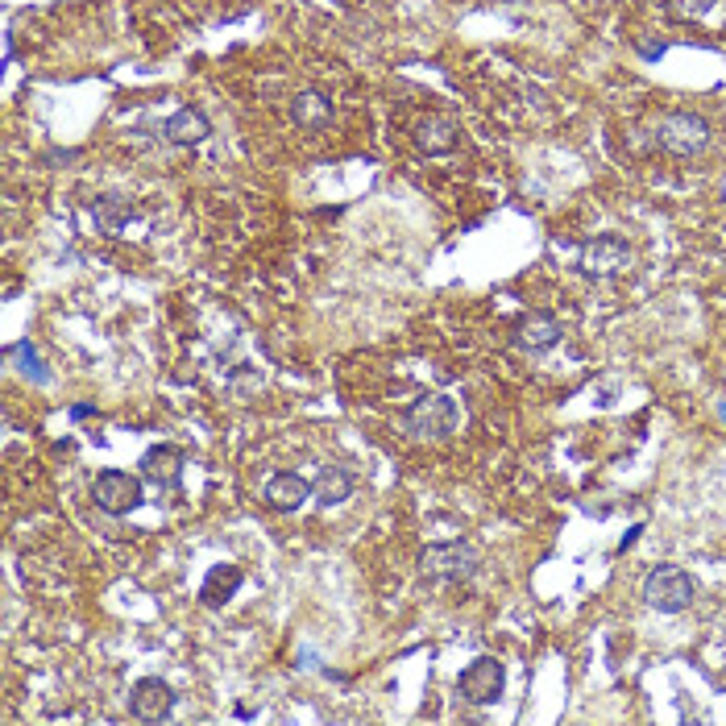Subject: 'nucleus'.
<instances>
[{"label": "nucleus", "instance_id": "nucleus-19", "mask_svg": "<svg viewBox=\"0 0 726 726\" xmlns=\"http://www.w3.org/2000/svg\"><path fill=\"white\" fill-rule=\"evenodd\" d=\"M100 207H104V221H100V225L108 228V233H112V228H117V225L124 221V216H129V207L117 204V195H108V200H104Z\"/></svg>", "mask_w": 726, "mask_h": 726}, {"label": "nucleus", "instance_id": "nucleus-10", "mask_svg": "<svg viewBox=\"0 0 726 726\" xmlns=\"http://www.w3.org/2000/svg\"><path fill=\"white\" fill-rule=\"evenodd\" d=\"M557 341H560V324L557 316H548V311H532V316H523L515 324V349L544 353L552 349Z\"/></svg>", "mask_w": 726, "mask_h": 726}, {"label": "nucleus", "instance_id": "nucleus-13", "mask_svg": "<svg viewBox=\"0 0 726 726\" xmlns=\"http://www.w3.org/2000/svg\"><path fill=\"white\" fill-rule=\"evenodd\" d=\"M456 142H461V129L449 117H424V121L415 124V145L424 154H449Z\"/></svg>", "mask_w": 726, "mask_h": 726}, {"label": "nucleus", "instance_id": "nucleus-20", "mask_svg": "<svg viewBox=\"0 0 726 726\" xmlns=\"http://www.w3.org/2000/svg\"><path fill=\"white\" fill-rule=\"evenodd\" d=\"M723 419H726V403H723Z\"/></svg>", "mask_w": 726, "mask_h": 726}, {"label": "nucleus", "instance_id": "nucleus-17", "mask_svg": "<svg viewBox=\"0 0 726 726\" xmlns=\"http://www.w3.org/2000/svg\"><path fill=\"white\" fill-rule=\"evenodd\" d=\"M664 9H668L673 21H705L718 9V0H668Z\"/></svg>", "mask_w": 726, "mask_h": 726}, {"label": "nucleus", "instance_id": "nucleus-2", "mask_svg": "<svg viewBox=\"0 0 726 726\" xmlns=\"http://www.w3.org/2000/svg\"><path fill=\"white\" fill-rule=\"evenodd\" d=\"M693 598H698V581L681 564H660L643 578V602L660 615H681L685 606H693Z\"/></svg>", "mask_w": 726, "mask_h": 726}, {"label": "nucleus", "instance_id": "nucleus-14", "mask_svg": "<svg viewBox=\"0 0 726 726\" xmlns=\"http://www.w3.org/2000/svg\"><path fill=\"white\" fill-rule=\"evenodd\" d=\"M166 142L175 145H200L212 133V124H207L204 112H195V108H179V112H170L163 124Z\"/></svg>", "mask_w": 726, "mask_h": 726}, {"label": "nucleus", "instance_id": "nucleus-1", "mask_svg": "<svg viewBox=\"0 0 726 726\" xmlns=\"http://www.w3.org/2000/svg\"><path fill=\"white\" fill-rule=\"evenodd\" d=\"M403 428H407L412 440L440 444V440H449L456 428V403L449 394H424V398H415L412 407L403 412Z\"/></svg>", "mask_w": 726, "mask_h": 726}, {"label": "nucleus", "instance_id": "nucleus-6", "mask_svg": "<svg viewBox=\"0 0 726 726\" xmlns=\"http://www.w3.org/2000/svg\"><path fill=\"white\" fill-rule=\"evenodd\" d=\"M502 685H507V673H502V664L495 656H477L465 673H461V698L474 705H490L502 698Z\"/></svg>", "mask_w": 726, "mask_h": 726}, {"label": "nucleus", "instance_id": "nucleus-18", "mask_svg": "<svg viewBox=\"0 0 726 726\" xmlns=\"http://www.w3.org/2000/svg\"><path fill=\"white\" fill-rule=\"evenodd\" d=\"M9 357H17L21 373H25V378H34V382H46V378H50V373L41 370V357H38V349H34L29 341H17V345L9 349Z\"/></svg>", "mask_w": 726, "mask_h": 726}, {"label": "nucleus", "instance_id": "nucleus-5", "mask_svg": "<svg viewBox=\"0 0 726 726\" xmlns=\"http://www.w3.org/2000/svg\"><path fill=\"white\" fill-rule=\"evenodd\" d=\"M142 481L145 477L124 474V469H104V474H96V481H92V498H96V507H100L104 515L121 519L142 507Z\"/></svg>", "mask_w": 726, "mask_h": 726}, {"label": "nucleus", "instance_id": "nucleus-3", "mask_svg": "<svg viewBox=\"0 0 726 726\" xmlns=\"http://www.w3.org/2000/svg\"><path fill=\"white\" fill-rule=\"evenodd\" d=\"M656 145L668 150V154H677V158H689V154H702L705 145H710V124L705 117L698 112H664L660 121H656Z\"/></svg>", "mask_w": 726, "mask_h": 726}, {"label": "nucleus", "instance_id": "nucleus-9", "mask_svg": "<svg viewBox=\"0 0 726 726\" xmlns=\"http://www.w3.org/2000/svg\"><path fill=\"white\" fill-rule=\"evenodd\" d=\"M311 498V481L295 469H283L266 481V507L270 511H299Z\"/></svg>", "mask_w": 726, "mask_h": 726}, {"label": "nucleus", "instance_id": "nucleus-16", "mask_svg": "<svg viewBox=\"0 0 726 726\" xmlns=\"http://www.w3.org/2000/svg\"><path fill=\"white\" fill-rule=\"evenodd\" d=\"M311 495L320 507H336V502H345L353 495V474H345L341 465H324L320 477L311 481Z\"/></svg>", "mask_w": 726, "mask_h": 726}, {"label": "nucleus", "instance_id": "nucleus-8", "mask_svg": "<svg viewBox=\"0 0 726 726\" xmlns=\"http://www.w3.org/2000/svg\"><path fill=\"white\" fill-rule=\"evenodd\" d=\"M129 710L142 723H163V718H170V710H175V693H170V685L163 677H145V681H138L129 689Z\"/></svg>", "mask_w": 726, "mask_h": 726}, {"label": "nucleus", "instance_id": "nucleus-4", "mask_svg": "<svg viewBox=\"0 0 726 726\" xmlns=\"http://www.w3.org/2000/svg\"><path fill=\"white\" fill-rule=\"evenodd\" d=\"M419 569L432 581H469L477 573V552L465 539H449V544H432L419 552Z\"/></svg>", "mask_w": 726, "mask_h": 726}, {"label": "nucleus", "instance_id": "nucleus-7", "mask_svg": "<svg viewBox=\"0 0 726 726\" xmlns=\"http://www.w3.org/2000/svg\"><path fill=\"white\" fill-rule=\"evenodd\" d=\"M627 266H631V246L622 237H615V233H602V237H594L590 246L581 249V270L594 274V278H610V274H619Z\"/></svg>", "mask_w": 726, "mask_h": 726}, {"label": "nucleus", "instance_id": "nucleus-12", "mask_svg": "<svg viewBox=\"0 0 726 726\" xmlns=\"http://www.w3.org/2000/svg\"><path fill=\"white\" fill-rule=\"evenodd\" d=\"M179 474H183V453H179V449H170V444L145 449V456H142L145 481H154V486H175Z\"/></svg>", "mask_w": 726, "mask_h": 726}, {"label": "nucleus", "instance_id": "nucleus-15", "mask_svg": "<svg viewBox=\"0 0 726 726\" xmlns=\"http://www.w3.org/2000/svg\"><path fill=\"white\" fill-rule=\"evenodd\" d=\"M237 585H241V564H212L204 585H200V602L216 610L237 594Z\"/></svg>", "mask_w": 726, "mask_h": 726}, {"label": "nucleus", "instance_id": "nucleus-11", "mask_svg": "<svg viewBox=\"0 0 726 726\" xmlns=\"http://www.w3.org/2000/svg\"><path fill=\"white\" fill-rule=\"evenodd\" d=\"M290 121L299 124V129H308V133H316V129H329L332 124V100L324 96V92H316V87H308V92H295V96H290Z\"/></svg>", "mask_w": 726, "mask_h": 726}]
</instances>
